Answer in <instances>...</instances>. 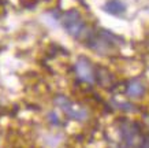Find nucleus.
Listing matches in <instances>:
<instances>
[{
    "mask_svg": "<svg viewBox=\"0 0 149 148\" xmlns=\"http://www.w3.org/2000/svg\"><path fill=\"white\" fill-rule=\"evenodd\" d=\"M120 137H122L123 144L127 148H133L137 144H141L140 140V129H137L134 123L131 122H125L120 128Z\"/></svg>",
    "mask_w": 149,
    "mask_h": 148,
    "instance_id": "nucleus-4",
    "label": "nucleus"
},
{
    "mask_svg": "<svg viewBox=\"0 0 149 148\" xmlns=\"http://www.w3.org/2000/svg\"><path fill=\"white\" fill-rule=\"evenodd\" d=\"M59 21H60V25L64 29V32L74 40H81V39L88 36V33H89L82 14L75 8L64 11L60 15Z\"/></svg>",
    "mask_w": 149,
    "mask_h": 148,
    "instance_id": "nucleus-1",
    "label": "nucleus"
},
{
    "mask_svg": "<svg viewBox=\"0 0 149 148\" xmlns=\"http://www.w3.org/2000/svg\"><path fill=\"white\" fill-rule=\"evenodd\" d=\"M74 72H75V77L84 84L93 85L97 81V69L85 56L77 59V62L74 65Z\"/></svg>",
    "mask_w": 149,
    "mask_h": 148,
    "instance_id": "nucleus-3",
    "label": "nucleus"
},
{
    "mask_svg": "<svg viewBox=\"0 0 149 148\" xmlns=\"http://www.w3.org/2000/svg\"><path fill=\"white\" fill-rule=\"evenodd\" d=\"M126 95L130 99H141L144 97V95L146 93V86L141 80L138 78H133V80L127 81L126 84Z\"/></svg>",
    "mask_w": 149,
    "mask_h": 148,
    "instance_id": "nucleus-5",
    "label": "nucleus"
},
{
    "mask_svg": "<svg viewBox=\"0 0 149 148\" xmlns=\"http://www.w3.org/2000/svg\"><path fill=\"white\" fill-rule=\"evenodd\" d=\"M55 104L59 107V110H62L63 114L70 119H74V121H85L86 117H88V111L85 108L79 106V104L74 103L72 100H70L66 96H58L55 99Z\"/></svg>",
    "mask_w": 149,
    "mask_h": 148,
    "instance_id": "nucleus-2",
    "label": "nucleus"
},
{
    "mask_svg": "<svg viewBox=\"0 0 149 148\" xmlns=\"http://www.w3.org/2000/svg\"><path fill=\"white\" fill-rule=\"evenodd\" d=\"M103 10L109 15L120 17L126 13V4L122 0H107L103 6Z\"/></svg>",
    "mask_w": 149,
    "mask_h": 148,
    "instance_id": "nucleus-6",
    "label": "nucleus"
}]
</instances>
